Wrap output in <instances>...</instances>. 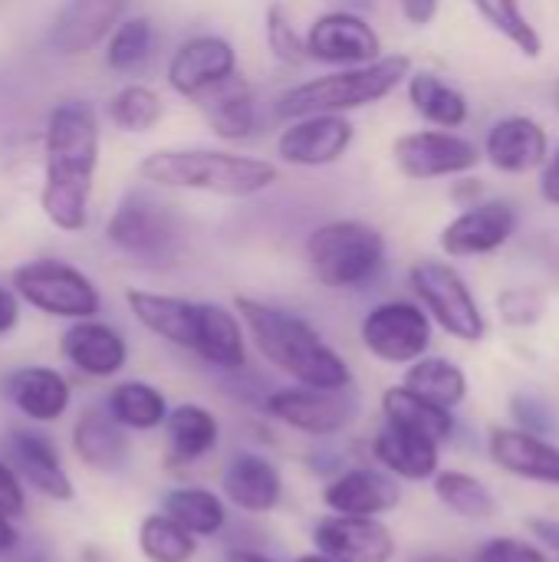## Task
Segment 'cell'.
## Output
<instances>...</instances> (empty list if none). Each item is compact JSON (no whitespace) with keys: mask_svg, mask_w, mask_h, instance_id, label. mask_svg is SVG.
I'll list each match as a JSON object with an SVG mask.
<instances>
[{"mask_svg":"<svg viewBox=\"0 0 559 562\" xmlns=\"http://www.w3.org/2000/svg\"><path fill=\"white\" fill-rule=\"evenodd\" d=\"M99 138V115L86 99H59L49 109L43 128L40 211L63 234H79L89 224Z\"/></svg>","mask_w":559,"mask_h":562,"instance_id":"1","label":"cell"},{"mask_svg":"<svg viewBox=\"0 0 559 562\" xmlns=\"http://www.w3.org/2000/svg\"><path fill=\"white\" fill-rule=\"evenodd\" d=\"M234 313L241 316L244 333L250 336L257 352L297 385H310V389L353 385L349 362L300 313H290L283 306L254 296H237Z\"/></svg>","mask_w":559,"mask_h":562,"instance_id":"2","label":"cell"},{"mask_svg":"<svg viewBox=\"0 0 559 562\" xmlns=\"http://www.w3.org/2000/svg\"><path fill=\"white\" fill-rule=\"evenodd\" d=\"M138 175L155 188L217 198H254L280 181V168L273 161L224 148H158L142 158Z\"/></svg>","mask_w":559,"mask_h":562,"instance_id":"3","label":"cell"},{"mask_svg":"<svg viewBox=\"0 0 559 562\" xmlns=\"http://www.w3.org/2000/svg\"><path fill=\"white\" fill-rule=\"evenodd\" d=\"M412 72V59L402 53H382L379 59L366 66H346L333 69L326 76L306 79L300 86H290L277 99L280 119L297 115H346L366 105H376L389 99L399 86H405Z\"/></svg>","mask_w":559,"mask_h":562,"instance_id":"4","label":"cell"},{"mask_svg":"<svg viewBox=\"0 0 559 562\" xmlns=\"http://www.w3.org/2000/svg\"><path fill=\"white\" fill-rule=\"evenodd\" d=\"M303 250L313 280L326 290H362L385 270L389 260L382 231L353 217L320 224L310 231Z\"/></svg>","mask_w":559,"mask_h":562,"instance_id":"5","label":"cell"},{"mask_svg":"<svg viewBox=\"0 0 559 562\" xmlns=\"http://www.w3.org/2000/svg\"><path fill=\"white\" fill-rule=\"evenodd\" d=\"M10 290L20 303L53 319H92L102 310L99 286L72 263L56 257L26 260L10 273Z\"/></svg>","mask_w":559,"mask_h":562,"instance_id":"6","label":"cell"},{"mask_svg":"<svg viewBox=\"0 0 559 562\" xmlns=\"http://www.w3.org/2000/svg\"><path fill=\"white\" fill-rule=\"evenodd\" d=\"M105 237L115 250L125 257L145 263V267H161L178 257L181 247V227L178 217L168 204L152 198L148 191H125V198L115 204Z\"/></svg>","mask_w":559,"mask_h":562,"instance_id":"7","label":"cell"},{"mask_svg":"<svg viewBox=\"0 0 559 562\" xmlns=\"http://www.w3.org/2000/svg\"><path fill=\"white\" fill-rule=\"evenodd\" d=\"M409 286L415 293V303L428 313L432 323H438L441 333H448L458 342H481L488 336L484 310L468 286V280L445 260H418L409 270Z\"/></svg>","mask_w":559,"mask_h":562,"instance_id":"8","label":"cell"},{"mask_svg":"<svg viewBox=\"0 0 559 562\" xmlns=\"http://www.w3.org/2000/svg\"><path fill=\"white\" fill-rule=\"evenodd\" d=\"M264 412L306 438H333L359 418V395L349 389L287 385L264 398Z\"/></svg>","mask_w":559,"mask_h":562,"instance_id":"9","label":"cell"},{"mask_svg":"<svg viewBox=\"0 0 559 562\" xmlns=\"http://www.w3.org/2000/svg\"><path fill=\"white\" fill-rule=\"evenodd\" d=\"M359 339L372 359L385 366H412L428 356L432 319L415 300H385L362 316Z\"/></svg>","mask_w":559,"mask_h":562,"instance_id":"10","label":"cell"},{"mask_svg":"<svg viewBox=\"0 0 559 562\" xmlns=\"http://www.w3.org/2000/svg\"><path fill=\"white\" fill-rule=\"evenodd\" d=\"M395 168L412 181H438V178H461L474 171L484 158L481 148L448 128H418L405 132L392 142Z\"/></svg>","mask_w":559,"mask_h":562,"instance_id":"11","label":"cell"},{"mask_svg":"<svg viewBox=\"0 0 559 562\" xmlns=\"http://www.w3.org/2000/svg\"><path fill=\"white\" fill-rule=\"evenodd\" d=\"M517 224H521V214L514 201L481 198L478 204L461 207V214H455L441 227L438 247L445 257H455V260L488 257V254H497L517 234Z\"/></svg>","mask_w":559,"mask_h":562,"instance_id":"12","label":"cell"},{"mask_svg":"<svg viewBox=\"0 0 559 562\" xmlns=\"http://www.w3.org/2000/svg\"><path fill=\"white\" fill-rule=\"evenodd\" d=\"M303 43H306V59H316L333 69L366 66L382 56V36L366 16L353 10H326L310 23Z\"/></svg>","mask_w":559,"mask_h":562,"instance_id":"13","label":"cell"},{"mask_svg":"<svg viewBox=\"0 0 559 562\" xmlns=\"http://www.w3.org/2000/svg\"><path fill=\"white\" fill-rule=\"evenodd\" d=\"M3 461L16 471L23 487L33 494L53 501V504H69L76 497V484L59 458V448L49 435L33 431V428H16L7 435L3 445Z\"/></svg>","mask_w":559,"mask_h":562,"instance_id":"14","label":"cell"},{"mask_svg":"<svg viewBox=\"0 0 559 562\" xmlns=\"http://www.w3.org/2000/svg\"><path fill=\"white\" fill-rule=\"evenodd\" d=\"M356 142V125L346 115H297L277 138V155L293 168H329Z\"/></svg>","mask_w":559,"mask_h":562,"instance_id":"15","label":"cell"},{"mask_svg":"<svg viewBox=\"0 0 559 562\" xmlns=\"http://www.w3.org/2000/svg\"><path fill=\"white\" fill-rule=\"evenodd\" d=\"M237 72V53L234 46L217 36V33H198L191 40H185L171 59H168V86L181 95V99H198L208 89L221 86L224 79H231Z\"/></svg>","mask_w":559,"mask_h":562,"instance_id":"16","label":"cell"},{"mask_svg":"<svg viewBox=\"0 0 559 562\" xmlns=\"http://www.w3.org/2000/svg\"><path fill=\"white\" fill-rule=\"evenodd\" d=\"M125 7L128 0H66L49 23L46 46L63 59L86 56L109 40Z\"/></svg>","mask_w":559,"mask_h":562,"instance_id":"17","label":"cell"},{"mask_svg":"<svg viewBox=\"0 0 559 562\" xmlns=\"http://www.w3.org/2000/svg\"><path fill=\"white\" fill-rule=\"evenodd\" d=\"M316 553L336 562H392L395 537L379 517L329 514L313 527Z\"/></svg>","mask_w":559,"mask_h":562,"instance_id":"18","label":"cell"},{"mask_svg":"<svg viewBox=\"0 0 559 562\" xmlns=\"http://www.w3.org/2000/svg\"><path fill=\"white\" fill-rule=\"evenodd\" d=\"M481 158L501 175H530L550 158V135L530 115H501L484 132Z\"/></svg>","mask_w":559,"mask_h":562,"instance_id":"19","label":"cell"},{"mask_svg":"<svg viewBox=\"0 0 559 562\" xmlns=\"http://www.w3.org/2000/svg\"><path fill=\"white\" fill-rule=\"evenodd\" d=\"M323 504L343 517H382L402 504V487L382 468H343L326 481Z\"/></svg>","mask_w":559,"mask_h":562,"instance_id":"20","label":"cell"},{"mask_svg":"<svg viewBox=\"0 0 559 562\" xmlns=\"http://www.w3.org/2000/svg\"><path fill=\"white\" fill-rule=\"evenodd\" d=\"M188 352L221 372H241L247 366V333L234 310L221 303L194 300V326Z\"/></svg>","mask_w":559,"mask_h":562,"instance_id":"21","label":"cell"},{"mask_svg":"<svg viewBox=\"0 0 559 562\" xmlns=\"http://www.w3.org/2000/svg\"><path fill=\"white\" fill-rule=\"evenodd\" d=\"M63 359L86 379H115L128 362L125 336L102 319H76L59 339Z\"/></svg>","mask_w":559,"mask_h":562,"instance_id":"22","label":"cell"},{"mask_svg":"<svg viewBox=\"0 0 559 562\" xmlns=\"http://www.w3.org/2000/svg\"><path fill=\"white\" fill-rule=\"evenodd\" d=\"M69 448L76 461L96 474H115L132 454L128 431L105 412V405H89L76 415L69 431Z\"/></svg>","mask_w":559,"mask_h":562,"instance_id":"23","label":"cell"},{"mask_svg":"<svg viewBox=\"0 0 559 562\" xmlns=\"http://www.w3.org/2000/svg\"><path fill=\"white\" fill-rule=\"evenodd\" d=\"M224 501L244 514H273L283 501V474L280 468L257 451H241L227 461L221 474Z\"/></svg>","mask_w":559,"mask_h":562,"instance_id":"24","label":"cell"},{"mask_svg":"<svg viewBox=\"0 0 559 562\" xmlns=\"http://www.w3.org/2000/svg\"><path fill=\"white\" fill-rule=\"evenodd\" d=\"M488 454L501 471L521 481L559 487V448L527 428H491Z\"/></svg>","mask_w":559,"mask_h":562,"instance_id":"25","label":"cell"},{"mask_svg":"<svg viewBox=\"0 0 559 562\" xmlns=\"http://www.w3.org/2000/svg\"><path fill=\"white\" fill-rule=\"evenodd\" d=\"M3 392L10 405L33 425H53L69 412L72 385L59 369L49 366H26L7 375Z\"/></svg>","mask_w":559,"mask_h":562,"instance_id":"26","label":"cell"},{"mask_svg":"<svg viewBox=\"0 0 559 562\" xmlns=\"http://www.w3.org/2000/svg\"><path fill=\"white\" fill-rule=\"evenodd\" d=\"M438 441L425 438V435H415L409 428H399V425H389L382 422V428L376 431L372 438V458L376 464L392 474L395 481H412V484H422V481H432L441 468H438Z\"/></svg>","mask_w":559,"mask_h":562,"instance_id":"27","label":"cell"},{"mask_svg":"<svg viewBox=\"0 0 559 562\" xmlns=\"http://www.w3.org/2000/svg\"><path fill=\"white\" fill-rule=\"evenodd\" d=\"M161 431L168 441V461L178 468H191V464L204 461L221 445L217 415L198 402H181V405L168 408Z\"/></svg>","mask_w":559,"mask_h":562,"instance_id":"28","label":"cell"},{"mask_svg":"<svg viewBox=\"0 0 559 562\" xmlns=\"http://www.w3.org/2000/svg\"><path fill=\"white\" fill-rule=\"evenodd\" d=\"M194 102H198L201 115L208 119V125L214 128V135L224 142H241L257 132V99L241 72H234L221 86L208 89Z\"/></svg>","mask_w":559,"mask_h":562,"instance_id":"29","label":"cell"},{"mask_svg":"<svg viewBox=\"0 0 559 562\" xmlns=\"http://www.w3.org/2000/svg\"><path fill=\"white\" fill-rule=\"evenodd\" d=\"M405 95H409V105L415 109V115L425 119L432 128L458 132L471 119L468 95L432 69H412L405 79Z\"/></svg>","mask_w":559,"mask_h":562,"instance_id":"30","label":"cell"},{"mask_svg":"<svg viewBox=\"0 0 559 562\" xmlns=\"http://www.w3.org/2000/svg\"><path fill=\"white\" fill-rule=\"evenodd\" d=\"M125 303L132 316L158 339L188 349L191 326H194V300L155 293V290H125Z\"/></svg>","mask_w":559,"mask_h":562,"instance_id":"31","label":"cell"},{"mask_svg":"<svg viewBox=\"0 0 559 562\" xmlns=\"http://www.w3.org/2000/svg\"><path fill=\"white\" fill-rule=\"evenodd\" d=\"M402 385L415 392L418 398L455 412L468 398V375L458 362L441 359V356H422L412 366H405Z\"/></svg>","mask_w":559,"mask_h":562,"instance_id":"32","label":"cell"},{"mask_svg":"<svg viewBox=\"0 0 559 562\" xmlns=\"http://www.w3.org/2000/svg\"><path fill=\"white\" fill-rule=\"evenodd\" d=\"M168 398L161 389L128 379L109 389L105 395V412L125 428V431H158L168 418Z\"/></svg>","mask_w":559,"mask_h":562,"instance_id":"33","label":"cell"},{"mask_svg":"<svg viewBox=\"0 0 559 562\" xmlns=\"http://www.w3.org/2000/svg\"><path fill=\"white\" fill-rule=\"evenodd\" d=\"M161 514L181 524L191 537L211 540L227 527V504L211 487H175L161 501Z\"/></svg>","mask_w":559,"mask_h":562,"instance_id":"34","label":"cell"},{"mask_svg":"<svg viewBox=\"0 0 559 562\" xmlns=\"http://www.w3.org/2000/svg\"><path fill=\"white\" fill-rule=\"evenodd\" d=\"M382 418L389 425L409 428L415 435H425L432 441H448L455 431V415L448 408H438L425 398H418L415 392H409L405 385H392L382 392Z\"/></svg>","mask_w":559,"mask_h":562,"instance_id":"35","label":"cell"},{"mask_svg":"<svg viewBox=\"0 0 559 562\" xmlns=\"http://www.w3.org/2000/svg\"><path fill=\"white\" fill-rule=\"evenodd\" d=\"M432 491L438 504L461 520H491L497 514L491 487L468 471H438L432 477Z\"/></svg>","mask_w":559,"mask_h":562,"instance_id":"36","label":"cell"},{"mask_svg":"<svg viewBox=\"0 0 559 562\" xmlns=\"http://www.w3.org/2000/svg\"><path fill=\"white\" fill-rule=\"evenodd\" d=\"M161 115H165L161 95L152 86H145V82H125L105 102L109 125L119 128V132H132V135L152 132L161 122Z\"/></svg>","mask_w":559,"mask_h":562,"instance_id":"37","label":"cell"},{"mask_svg":"<svg viewBox=\"0 0 559 562\" xmlns=\"http://www.w3.org/2000/svg\"><path fill=\"white\" fill-rule=\"evenodd\" d=\"M471 3H474L478 16L494 33H501L517 53H524L527 59H537L544 53V36L534 26V20L527 16L521 0H471Z\"/></svg>","mask_w":559,"mask_h":562,"instance_id":"38","label":"cell"},{"mask_svg":"<svg viewBox=\"0 0 559 562\" xmlns=\"http://www.w3.org/2000/svg\"><path fill=\"white\" fill-rule=\"evenodd\" d=\"M158 33L148 16H122L105 40V66L112 72H135L155 53Z\"/></svg>","mask_w":559,"mask_h":562,"instance_id":"39","label":"cell"},{"mask_svg":"<svg viewBox=\"0 0 559 562\" xmlns=\"http://www.w3.org/2000/svg\"><path fill=\"white\" fill-rule=\"evenodd\" d=\"M138 550L148 562H191L198 557V537L168 514H145L138 524Z\"/></svg>","mask_w":559,"mask_h":562,"instance_id":"40","label":"cell"},{"mask_svg":"<svg viewBox=\"0 0 559 562\" xmlns=\"http://www.w3.org/2000/svg\"><path fill=\"white\" fill-rule=\"evenodd\" d=\"M264 36H267V46L270 53L287 63V66H300L306 63V43H303V33L297 30L293 16L287 13L283 3H270L267 13H264Z\"/></svg>","mask_w":559,"mask_h":562,"instance_id":"41","label":"cell"},{"mask_svg":"<svg viewBox=\"0 0 559 562\" xmlns=\"http://www.w3.org/2000/svg\"><path fill=\"white\" fill-rule=\"evenodd\" d=\"M497 316L511 329H530L547 316V296L537 286H507L497 293Z\"/></svg>","mask_w":559,"mask_h":562,"instance_id":"42","label":"cell"},{"mask_svg":"<svg viewBox=\"0 0 559 562\" xmlns=\"http://www.w3.org/2000/svg\"><path fill=\"white\" fill-rule=\"evenodd\" d=\"M474 562H547V553L527 540H514V537H494L488 540L478 553Z\"/></svg>","mask_w":559,"mask_h":562,"instance_id":"43","label":"cell"},{"mask_svg":"<svg viewBox=\"0 0 559 562\" xmlns=\"http://www.w3.org/2000/svg\"><path fill=\"white\" fill-rule=\"evenodd\" d=\"M23 510H26V487L16 477V471L0 458V514L16 520L23 517Z\"/></svg>","mask_w":559,"mask_h":562,"instance_id":"44","label":"cell"},{"mask_svg":"<svg viewBox=\"0 0 559 562\" xmlns=\"http://www.w3.org/2000/svg\"><path fill=\"white\" fill-rule=\"evenodd\" d=\"M399 10L405 16V23L412 26H428L438 10H441V0H399Z\"/></svg>","mask_w":559,"mask_h":562,"instance_id":"45","label":"cell"},{"mask_svg":"<svg viewBox=\"0 0 559 562\" xmlns=\"http://www.w3.org/2000/svg\"><path fill=\"white\" fill-rule=\"evenodd\" d=\"M540 198L547 204L559 207V145L550 151V158L540 168Z\"/></svg>","mask_w":559,"mask_h":562,"instance_id":"46","label":"cell"},{"mask_svg":"<svg viewBox=\"0 0 559 562\" xmlns=\"http://www.w3.org/2000/svg\"><path fill=\"white\" fill-rule=\"evenodd\" d=\"M20 323V300L10 286H0V336H10Z\"/></svg>","mask_w":559,"mask_h":562,"instance_id":"47","label":"cell"},{"mask_svg":"<svg viewBox=\"0 0 559 562\" xmlns=\"http://www.w3.org/2000/svg\"><path fill=\"white\" fill-rule=\"evenodd\" d=\"M16 547H20V533H16V527H13V520L0 514V557L13 553Z\"/></svg>","mask_w":559,"mask_h":562,"instance_id":"48","label":"cell"},{"mask_svg":"<svg viewBox=\"0 0 559 562\" xmlns=\"http://www.w3.org/2000/svg\"><path fill=\"white\" fill-rule=\"evenodd\" d=\"M224 562H280L273 560V557H267V553H260V550H247V547H234L227 557H224Z\"/></svg>","mask_w":559,"mask_h":562,"instance_id":"49","label":"cell"},{"mask_svg":"<svg viewBox=\"0 0 559 562\" xmlns=\"http://www.w3.org/2000/svg\"><path fill=\"white\" fill-rule=\"evenodd\" d=\"M405 562H458L455 557H445V553H418V557H409Z\"/></svg>","mask_w":559,"mask_h":562,"instance_id":"50","label":"cell"},{"mask_svg":"<svg viewBox=\"0 0 559 562\" xmlns=\"http://www.w3.org/2000/svg\"><path fill=\"white\" fill-rule=\"evenodd\" d=\"M297 562H336V560H329V557H323V553H303V557H297Z\"/></svg>","mask_w":559,"mask_h":562,"instance_id":"51","label":"cell"},{"mask_svg":"<svg viewBox=\"0 0 559 562\" xmlns=\"http://www.w3.org/2000/svg\"><path fill=\"white\" fill-rule=\"evenodd\" d=\"M557 102H559V86H557Z\"/></svg>","mask_w":559,"mask_h":562,"instance_id":"52","label":"cell"}]
</instances>
